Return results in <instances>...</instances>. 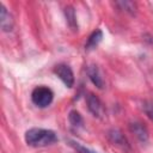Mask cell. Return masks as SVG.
<instances>
[{
	"instance_id": "1",
	"label": "cell",
	"mask_w": 153,
	"mask_h": 153,
	"mask_svg": "<svg viewBox=\"0 0 153 153\" xmlns=\"http://www.w3.org/2000/svg\"><path fill=\"white\" fill-rule=\"evenodd\" d=\"M25 142L31 147H45L57 141L55 131L44 128H30L25 133Z\"/></svg>"
},
{
	"instance_id": "2",
	"label": "cell",
	"mask_w": 153,
	"mask_h": 153,
	"mask_svg": "<svg viewBox=\"0 0 153 153\" xmlns=\"http://www.w3.org/2000/svg\"><path fill=\"white\" fill-rule=\"evenodd\" d=\"M53 99H54L53 91L48 86H44V85L35 87L31 93V100L38 108H47L48 105L51 104Z\"/></svg>"
},
{
	"instance_id": "3",
	"label": "cell",
	"mask_w": 153,
	"mask_h": 153,
	"mask_svg": "<svg viewBox=\"0 0 153 153\" xmlns=\"http://www.w3.org/2000/svg\"><path fill=\"white\" fill-rule=\"evenodd\" d=\"M54 73L60 78V80L67 86V87H73L74 85V74L71 69V67L66 63H59L54 68Z\"/></svg>"
},
{
	"instance_id": "4",
	"label": "cell",
	"mask_w": 153,
	"mask_h": 153,
	"mask_svg": "<svg viewBox=\"0 0 153 153\" xmlns=\"http://www.w3.org/2000/svg\"><path fill=\"white\" fill-rule=\"evenodd\" d=\"M86 103H87V108L90 110V112L94 116V117H103L105 114V108L103 105V103L100 102V99L94 96L93 93H88L86 97Z\"/></svg>"
},
{
	"instance_id": "5",
	"label": "cell",
	"mask_w": 153,
	"mask_h": 153,
	"mask_svg": "<svg viewBox=\"0 0 153 153\" xmlns=\"http://www.w3.org/2000/svg\"><path fill=\"white\" fill-rule=\"evenodd\" d=\"M108 139L116 147H120L122 149H129V142H128L127 137L124 136V134L120 129H117V128L110 129L108 131Z\"/></svg>"
},
{
	"instance_id": "6",
	"label": "cell",
	"mask_w": 153,
	"mask_h": 153,
	"mask_svg": "<svg viewBox=\"0 0 153 153\" xmlns=\"http://www.w3.org/2000/svg\"><path fill=\"white\" fill-rule=\"evenodd\" d=\"M129 130L141 143H146L148 141V130L141 122H137V121L131 122L129 124Z\"/></svg>"
},
{
	"instance_id": "7",
	"label": "cell",
	"mask_w": 153,
	"mask_h": 153,
	"mask_svg": "<svg viewBox=\"0 0 153 153\" xmlns=\"http://www.w3.org/2000/svg\"><path fill=\"white\" fill-rule=\"evenodd\" d=\"M0 25L2 31H6V32L13 29V18L2 4L0 5Z\"/></svg>"
},
{
	"instance_id": "8",
	"label": "cell",
	"mask_w": 153,
	"mask_h": 153,
	"mask_svg": "<svg viewBox=\"0 0 153 153\" xmlns=\"http://www.w3.org/2000/svg\"><path fill=\"white\" fill-rule=\"evenodd\" d=\"M87 75L90 78V80L93 82V85H96L98 88H103L104 87V78L102 76V73L99 71V68L94 65L88 66L87 68Z\"/></svg>"
},
{
	"instance_id": "9",
	"label": "cell",
	"mask_w": 153,
	"mask_h": 153,
	"mask_svg": "<svg viewBox=\"0 0 153 153\" xmlns=\"http://www.w3.org/2000/svg\"><path fill=\"white\" fill-rule=\"evenodd\" d=\"M102 39H103V32H102V30L93 31L90 35V37L87 38V42L85 44V49L86 50H93L94 48L98 47V44L102 42Z\"/></svg>"
},
{
	"instance_id": "10",
	"label": "cell",
	"mask_w": 153,
	"mask_h": 153,
	"mask_svg": "<svg viewBox=\"0 0 153 153\" xmlns=\"http://www.w3.org/2000/svg\"><path fill=\"white\" fill-rule=\"evenodd\" d=\"M65 16H66V20H67V24L69 25V27L73 30H78L76 16H75V11L72 6H67L65 8Z\"/></svg>"
},
{
	"instance_id": "11",
	"label": "cell",
	"mask_w": 153,
	"mask_h": 153,
	"mask_svg": "<svg viewBox=\"0 0 153 153\" xmlns=\"http://www.w3.org/2000/svg\"><path fill=\"white\" fill-rule=\"evenodd\" d=\"M68 121H69V123H71L73 127H75V128H80V127H82V124H84L82 116H81L80 112H78L76 110H72V111L69 112V115H68Z\"/></svg>"
},
{
	"instance_id": "12",
	"label": "cell",
	"mask_w": 153,
	"mask_h": 153,
	"mask_svg": "<svg viewBox=\"0 0 153 153\" xmlns=\"http://www.w3.org/2000/svg\"><path fill=\"white\" fill-rule=\"evenodd\" d=\"M67 142L76 153H98V152H96L93 149H90V148L82 146L81 143H79V142H76L74 140H67Z\"/></svg>"
},
{
	"instance_id": "13",
	"label": "cell",
	"mask_w": 153,
	"mask_h": 153,
	"mask_svg": "<svg viewBox=\"0 0 153 153\" xmlns=\"http://www.w3.org/2000/svg\"><path fill=\"white\" fill-rule=\"evenodd\" d=\"M116 5L120 6L121 10H123L126 12H129V13H134V11L136 10L135 4L131 2V1H118V2H116Z\"/></svg>"
},
{
	"instance_id": "14",
	"label": "cell",
	"mask_w": 153,
	"mask_h": 153,
	"mask_svg": "<svg viewBox=\"0 0 153 153\" xmlns=\"http://www.w3.org/2000/svg\"><path fill=\"white\" fill-rule=\"evenodd\" d=\"M142 110L146 114V116L153 121V102L152 100H145L142 103Z\"/></svg>"
}]
</instances>
